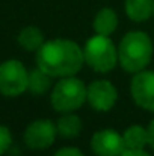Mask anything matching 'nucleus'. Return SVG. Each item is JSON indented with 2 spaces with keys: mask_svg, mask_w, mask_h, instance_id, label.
I'll return each mask as SVG.
<instances>
[{
  "mask_svg": "<svg viewBox=\"0 0 154 156\" xmlns=\"http://www.w3.org/2000/svg\"><path fill=\"white\" fill-rule=\"evenodd\" d=\"M147 133H148V144L154 150V120L150 123V126L147 127Z\"/></svg>",
  "mask_w": 154,
  "mask_h": 156,
  "instance_id": "obj_19",
  "label": "nucleus"
},
{
  "mask_svg": "<svg viewBox=\"0 0 154 156\" xmlns=\"http://www.w3.org/2000/svg\"><path fill=\"white\" fill-rule=\"evenodd\" d=\"M153 58L151 38L142 30H133L124 35L118 47V61L128 73L142 71Z\"/></svg>",
  "mask_w": 154,
  "mask_h": 156,
  "instance_id": "obj_2",
  "label": "nucleus"
},
{
  "mask_svg": "<svg viewBox=\"0 0 154 156\" xmlns=\"http://www.w3.org/2000/svg\"><path fill=\"white\" fill-rule=\"evenodd\" d=\"M94 30L98 35H110L116 30L118 27V15L113 9L110 8H103L97 12L95 18H94Z\"/></svg>",
  "mask_w": 154,
  "mask_h": 156,
  "instance_id": "obj_11",
  "label": "nucleus"
},
{
  "mask_svg": "<svg viewBox=\"0 0 154 156\" xmlns=\"http://www.w3.org/2000/svg\"><path fill=\"white\" fill-rule=\"evenodd\" d=\"M125 14L133 21H147L154 15V0H125Z\"/></svg>",
  "mask_w": 154,
  "mask_h": 156,
  "instance_id": "obj_10",
  "label": "nucleus"
},
{
  "mask_svg": "<svg viewBox=\"0 0 154 156\" xmlns=\"http://www.w3.org/2000/svg\"><path fill=\"white\" fill-rule=\"evenodd\" d=\"M130 93L135 103L154 112V71H139L132 80Z\"/></svg>",
  "mask_w": 154,
  "mask_h": 156,
  "instance_id": "obj_7",
  "label": "nucleus"
},
{
  "mask_svg": "<svg viewBox=\"0 0 154 156\" xmlns=\"http://www.w3.org/2000/svg\"><path fill=\"white\" fill-rule=\"evenodd\" d=\"M57 129L50 120H36L30 123L24 132V143L29 149L44 150L54 143Z\"/></svg>",
  "mask_w": 154,
  "mask_h": 156,
  "instance_id": "obj_6",
  "label": "nucleus"
},
{
  "mask_svg": "<svg viewBox=\"0 0 154 156\" xmlns=\"http://www.w3.org/2000/svg\"><path fill=\"white\" fill-rule=\"evenodd\" d=\"M56 129H57V133L60 136H63V138H74L82 130V120L76 114L65 112V115L59 117V120L56 123Z\"/></svg>",
  "mask_w": 154,
  "mask_h": 156,
  "instance_id": "obj_12",
  "label": "nucleus"
},
{
  "mask_svg": "<svg viewBox=\"0 0 154 156\" xmlns=\"http://www.w3.org/2000/svg\"><path fill=\"white\" fill-rule=\"evenodd\" d=\"M88 88L85 83L74 77H62L51 91V105L57 112H71L79 109L86 100Z\"/></svg>",
  "mask_w": 154,
  "mask_h": 156,
  "instance_id": "obj_4",
  "label": "nucleus"
},
{
  "mask_svg": "<svg viewBox=\"0 0 154 156\" xmlns=\"http://www.w3.org/2000/svg\"><path fill=\"white\" fill-rule=\"evenodd\" d=\"M119 156H150L144 149H125Z\"/></svg>",
  "mask_w": 154,
  "mask_h": 156,
  "instance_id": "obj_18",
  "label": "nucleus"
},
{
  "mask_svg": "<svg viewBox=\"0 0 154 156\" xmlns=\"http://www.w3.org/2000/svg\"><path fill=\"white\" fill-rule=\"evenodd\" d=\"M91 149L97 156H119L125 150L124 138L113 129H103L92 135Z\"/></svg>",
  "mask_w": 154,
  "mask_h": 156,
  "instance_id": "obj_8",
  "label": "nucleus"
},
{
  "mask_svg": "<svg viewBox=\"0 0 154 156\" xmlns=\"http://www.w3.org/2000/svg\"><path fill=\"white\" fill-rule=\"evenodd\" d=\"M54 156H83V153L76 147H62L54 153Z\"/></svg>",
  "mask_w": 154,
  "mask_h": 156,
  "instance_id": "obj_17",
  "label": "nucleus"
},
{
  "mask_svg": "<svg viewBox=\"0 0 154 156\" xmlns=\"http://www.w3.org/2000/svg\"><path fill=\"white\" fill-rule=\"evenodd\" d=\"M18 44L24 49V50H29V52H35L38 50L43 44H44V35L43 32L35 27V26H29V27H24L20 35H18Z\"/></svg>",
  "mask_w": 154,
  "mask_h": 156,
  "instance_id": "obj_13",
  "label": "nucleus"
},
{
  "mask_svg": "<svg viewBox=\"0 0 154 156\" xmlns=\"http://www.w3.org/2000/svg\"><path fill=\"white\" fill-rule=\"evenodd\" d=\"M29 73L26 67L15 59L0 64V93L8 97H17L27 90Z\"/></svg>",
  "mask_w": 154,
  "mask_h": 156,
  "instance_id": "obj_5",
  "label": "nucleus"
},
{
  "mask_svg": "<svg viewBox=\"0 0 154 156\" xmlns=\"http://www.w3.org/2000/svg\"><path fill=\"white\" fill-rule=\"evenodd\" d=\"M118 99V93L116 88L109 82V80H94L86 91V100L89 102L91 108L106 112L109 109L113 108V105L116 103Z\"/></svg>",
  "mask_w": 154,
  "mask_h": 156,
  "instance_id": "obj_9",
  "label": "nucleus"
},
{
  "mask_svg": "<svg viewBox=\"0 0 154 156\" xmlns=\"http://www.w3.org/2000/svg\"><path fill=\"white\" fill-rule=\"evenodd\" d=\"M51 76H49L46 71H43L41 68H35L29 73V85H27V90L32 93V94H36V96H43L46 94L51 87Z\"/></svg>",
  "mask_w": 154,
  "mask_h": 156,
  "instance_id": "obj_15",
  "label": "nucleus"
},
{
  "mask_svg": "<svg viewBox=\"0 0 154 156\" xmlns=\"http://www.w3.org/2000/svg\"><path fill=\"white\" fill-rule=\"evenodd\" d=\"M85 62L83 50L71 40L56 38L36 50V65L51 77H68L80 71Z\"/></svg>",
  "mask_w": 154,
  "mask_h": 156,
  "instance_id": "obj_1",
  "label": "nucleus"
},
{
  "mask_svg": "<svg viewBox=\"0 0 154 156\" xmlns=\"http://www.w3.org/2000/svg\"><path fill=\"white\" fill-rule=\"evenodd\" d=\"M125 149H144L145 144H148V133L147 129H144L139 124H133L125 129L122 133Z\"/></svg>",
  "mask_w": 154,
  "mask_h": 156,
  "instance_id": "obj_14",
  "label": "nucleus"
},
{
  "mask_svg": "<svg viewBox=\"0 0 154 156\" xmlns=\"http://www.w3.org/2000/svg\"><path fill=\"white\" fill-rule=\"evenodd\" d=\"M12 143V135L6 126H0V156L8 152Z\"/></svg>",
  "mask_w": 154,
  "mask_h": 156,
  "instance_id": "obj_16",
  "label": "nucleus"
},
{
  "mask_svg": "<svg viewBox=\"0 0 154 156\" xmlns=\"http://www.w3.org/2000/svg\"><path fill=\"white\" fill-rule=\"evenodd\" d=\"M85 62L97 73H107L118 62V49L107 35H95L89 38L83 49Z\"/></svg>",
  "mask_w": 154,
  "mask_h": 156,
  "instance_id": "obj_3",
  "label": "nucleus"
}]
</instances>
